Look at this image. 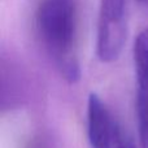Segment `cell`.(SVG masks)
I'll return each instance as SVG.
<instances>
[{
  "instance_id": "7a4b0ae2",
  "label": "cell",
  "mask_w": 148,
  "mask_h": 148,
  "mask_svg": "<svg viewBox=\"0 0 148 148\" xmlns=\"http://www.w3.org/2000/svg\"><path fill=\"white\" fill-rule=\"evenodd\" d=\"M127 38V0H100L96 55L101 62L120 57Z\"/></svg>"
},
{
  "instance_id": "277c9868",
  "label": "cell",
  "mask_w": 148,
  "mask_h": 148,
  "mask_svg": "<svg viewBox=\"0 0 148 148\" xmlns=\"http://www.w3.org/2000/svg\"><path fill=\"white\" fill-rule=\"evenodd\" d=\"M136 78V117L139 142L148 148V26L138 33L133 46Z\"/></svg>"
},
{
  "instance_id": "3957f363",
  "label": "cell",
  "mask_w": 148,
  "mask_h": 148,
  "mask_svg": "<svg viewBox=\"0 0 148 148\" xmlns=\"http://www.w3.org/2000/svg\"><path fill=\"white\" fill-rule=\"evenodd\" d=\"M87 133L92 148H135L130 133L95 92L87 99Z\"/></svg>"
},
{
  "instance_id": "5b68a950",
  "label": "cell",
  "mask_w": 148,
  "mask_h": 148,
  "mask_svg": "<svg viewBox=\"0 0 148 148\" xmlns=\"http://www.w3.org/2000/svg\"><path fill=\"white\" fill-rule=\"evenodd\" d=\"M138 1L142 3L143 5H147V7H148V0H138Z\"/></svg>"
},
{
  "instance_id": "6da1fadb",
  "label": "cell",
  "mask_w": 148,
  "mask_h": 148,
  "mask_svg": "<svg viewBox=\"0 0 148 148\" xmlns=\"http://www.w3.org/2000/svg\"><path fill=\"white\" fill-rule=\"evenodd\" d=\"M35 27L44 49L69 83L81 78L77 31V0H40L35 13Z\"/></svg>"
}]
</instances>
